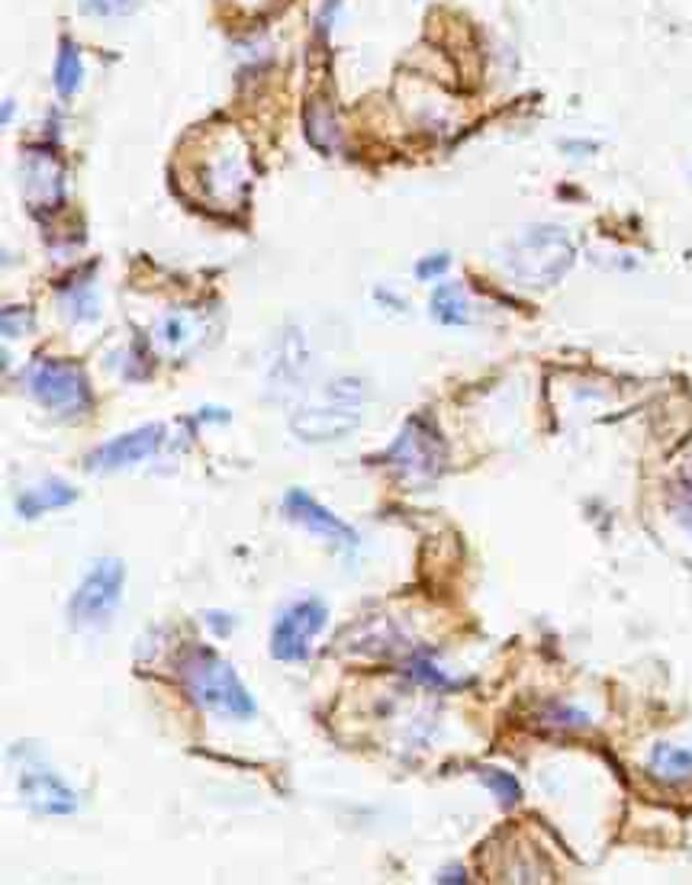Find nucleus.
Returning a JSON list of instances; mask_svg holds the SVG:
<instances>
[{
  "mask_svg": "<svg viewBox=\"0 0 692 885\" xmlns=\"http://www.w3.org/2000/svg\"><path fill=\"white\" fill-rule=\"evenodd\" d=\"M177 680L190 703L203 711L248 721L255 718V699L248 696L245 683L238 680L235 666L210 648H187L177 660Z\"/></svg>",
  "mask_w": 692,
  "mask_h": 885,
  "instance_id": "f257e3e1",
  "label": "nucleus"
},
{
  "mask_svg": "<svg viewBox=\"0 0 692 885\" xmlns=\"http://www.w3.org/2000/svg\"><path fill=\"white\" fill-rule=\"evenodd\" d=\"M165 441V432L162 425H142V428H132L126 435H116L114 441L101 445L91 458H87V468L91 471H119V468H129V464H139L145 458H152Z\"/></svg>",
  "mask_w": 692,
  "mask_h": 885,
  "instance_id": "9d476101",
  "label": "nucleus"
},
{
  "mask_svg": "<svg viewBox=\"0 0 692 885\" xmlns=\"http://www.w3.org/2000/svg\"><path fill=\"white\" fill-rule=\"evenodd\" d=\"M647 769L654 779L680 786V782H692V747H680V744H657L647 757Z\"/></svg>",
  "mask_w": 692,
  "mask_h": 885,
  "instance_id": "ddd939ff",
  "label": "nucleus"
},
{
  "mask_svg": "<svg viewBox=\"0 0 692 885\" xmlns=\"http://www.w3.org/2000/svg\"><path fill=\"white\" fill-rule=\"evenodd\" d=\"M10 117H13V104L7 101V104H3V122H7Z\"/></svg>",
  "mask_w": 692,
  "mask_h": 885,
  "instance_id": "bb28decb",
  "label": "nucleus"
},
{
  "mask_svg": "<svg viewBox=\"0 0 692 885\" xmlns=\"http://www.w3.org/2000/svg\"><path fill=\"white\" fill-rule=\"evenodd\" d=\"M23 384L43 410L64 418H78L94 406V393L84 370L61 357H36L23 370Z\"/></svg>",
  "mask_w": 692,
  "mask_h": 885,
  "instance_id": "39448f33",
  "label": "nucleus"
},
{
  "mask_svg": "<svg viewBox=\"0 0 692 885\" xmlns=\"http://www.w3.org/2000/svg\"><path fill=\"white\" fill-rule=\"evenodd\" d=\"M30 326H33L30 309H20V306H7V309H3V335H7V339L23 335Z\"/></svg>",
  "mask_w": 692,
  "mask_h": 885,
  "instance_id": "4be33fe9",
  "label": "nucleus"
},
{
  "mask_svg": "<svg viewBox=\"0 0 692 885\" xmlns=\"http://www.w3.org/2000/svg\"><path fill=\"white\" fill-rule=\"evenodd\" d=\"M58 299L64 306V312L74 319V322H94L101 316V299H97V291L91 284V278H74L68 284L58 287Z\"/></svg>",
  "mask_w": 692,
  "mask_h": 885,
  "instance_id": "2eb2a0df",
  "label": "nucleus"
},
{
  "mask_svg": "<svg viewBox=\"0 0 692 885\" xmlns=\"http://www.w3.org/2000/svg\"><path fill=\"white\" fill-rule=\"evenodd\" d=\"M74 499H78V489H74L71 483H64V480L52 476V480L36 483V486H26V489L16 496V512H20L23 519H39V516H46V512H52V509L71 506Z\"/></svg>",
  "mask_w": 692,
  "mask_h": 885,
  "instance_id": "9b49d317",
  "label": "nucleus"
},
{
  "mask_svg": "<svg viewBox=\"0 0 692 885\" xmlns=\"http://www.w3.org/2000/svg\"><path fill=\"white\" fill-rule=\"evenodd\" d=\"M81 10L91 16H126L136 10V0H81Z\"/></svg>",
  "mask_w": 692,
  "mask_h": 885,
  "instance_id": "412c9836",
  "label": "nucleus"
},
{
  "mask_svg": "<svg viewBox=\"0 0 692 885\" xmlns=\"http://www.w3.org/2000/svg\"><path fill=\"white\" fill-rule=\"evenodd\" d=\"M23 177H26V197L36 206H52V203L61 200V168H58L52 155L30 152Z\"/></svg>",
  "mask_w": 692,
  "mask_h": 885,
  "instance_id": "f8f14e48",
  "label": "nucleus"
},
{
  "mask_svg": "<svg viewBox=\"0 0 692 885\" xmlns=\"http://www.w3.org/2000/svg\"><path fill=\"white\" fill-rule=\"evenodd\" d=\"M429 306L442 326H467L470 322V299L464 294L461 284H438Z\"/></svg>",
  "mask_w": 692,
  "mask_h": 885,
  "instance_id": "dca6fc26",
  "label": "nucleus"
},
{
  "mask_svg": "<svg viewBox=\"0 0 692 885\" xmlns=\"http://www.w3.org/2000/svg\"><path fill=\"white\" fill-rule=\"evenodd\" d=\"M680 516H683V522L692 529V493H687V503L680 506Z\"/></svg>",
  "mask_w": 692,
  "mask_h": 885,
  "instance_id": "a878e982",
  "label": "nucleus"
},
{
  "mask_svg": "<svg viewBox=\"0 0 692 885\" xmlns=\"http://www.w3.org/2000/svg\"><path fill=\"white\" fill-rule=\"evenodd\" d=\"M16 782H20L23 802L39 815H71V812H78L74 789H68L39 757H26L20 764Z\"/></svg>",
  "mask_w": 692,
  "mask_h": 885,
  "instance_id": "6e6552de",
  "label": "nucleus"
},
{
  "mask_svg": "<svg viewBox=\"0 0 692 885\" xmlns=\"http://www.w3.org/2000/svg\"><path fill=\"white\" fill-rule=\"evenodd\" d=\"M548 721L554 724V728H586L589 724V718L583 715V711H577V708H564L558 706L551 715H548Z\"/></svg>",
  "mask_w": 692,
  "mask_h": 885,
  "instance_id": "b1692460",
  "label": "nucleus"
},
{
  "mask_svg": "<svg viewBox=\"0 0 692 885\" xmlns=\"http://www.w3.org/2000/svg\"><path fill=\"white\" fill-rule=\"evenodd\" d=\"M384 464L403 480L406 486L419 489L435 483L448 464V445L438 425L425 415H412L397 435V441L384 451Z\"/></svg>",
  "mask_w": 692,
  "mask_h": 885,
  "instance_id": "20e7f679",
  "label": "nucleus"
},
{
  "mask_svg": "<svg viewBox=\"0 0 692 885\" xmlns=\"http://www.w3.org/2000/svg\"><path fill=\"white\" fill-rule=\"evenodd\" d=\"M406 676L409 680H415V683H422V686H432V689H455L458 683L455 680H448L429 657H415V660H409V666H406Z\"/></svg>",
  "mask_w": 692,
  "mask_h": 885,
  "instance_id": "aec40b11",
  "label": "nucleus"
},
{
  "mask_svg": "<svg viewBox=\"0 0 692 885\" xmlns=\"http://www.w3.org/2000/svg\"><path fill=\"white\" fill-rule=\"evenodd\" d=\"M122 587H126V567L116 557H104L97 560L87 577L78 583V590L71 592L68 602V618L74 628H97L104 625L116 612L119 599H122Z\"/></svg>",
  "mask_w": 692,
  "mask_h": 885,
  "instance_id": "423d86ee",
  "label": "nucleus"
},
{
  "mask_svg": "<svg viewBox=\"0 0 692 885\" xmlns=\"http://www.w3.org/2000/svg\"><path fill=\"white\" fill-rule=\"evenodd\" d=\"M361 400H364V390L357 380L351 377L332 380L319 397H313L306 406H300L290 415V428L300 441H313V445L339 441L357 428Z\"/></svg>",
  "mask_w": 692,
  "mask_h": 885,
  "instance_id": "7ed1b4c3",
  "label": "nucleus"
},
{
  "mask_svg": "<svg viewBox=\"0 0 692 885\" xmlns=\"http://www.w3.org/2000/svg\"><path fill=\"white\" fill-rule=\"evenodd\" d=\"M155 335H159V342H162L168 352L184 354L187 349H193V345L200 342L203 326H200V316H197V312H177V309H174V312L159 319Z\"/></svg>",
  "mask_w": 692,
  "mask_h": 885,
  "instance_id": "4468645a",
  "label": "nucleus"
},
{
  "mask_svg": "<svg viewBox=\"0 0 692 885\" xmlns=\"http://www.w3.org/2000/svg\"><path fill=\"white\" fill-rule=\"evenodd\" d=\"M284 516L290 522H296L300 529H306L309 534L342 547V551H354L357 547V531L351 529L348 522H342L336 512H329L326 506H319L306 489H288L284 493Z\"/></svg>",
  "mask_w": 692,
  "mask_h": 885,
  "instance_id": "1a4fd4ad",
  "label": "nucleus"
},
{
  "mask_svg": "<svg viewBox=\"0 0 692 885\" xmlns=\"http://www.w3.org/2000/svg\"><path fill=\"white\" fill-rule=\"evenodd\" d=\"M81 78H84V61H81V49L71 43V39H61L56 56V71H52V81H56V91L61 97H71L78 87H81Z\"/></svg>",
  "mask_w": 692,
  "mask_h": 885,
  "instance_id": "a211bd4d",
  "label": "nucleus"
},
{
  "mask_svg": "<svg viewBox=\"0 0 692 885\" xmlns=\"http://www.w3.org/2000/svg\"><path fill=\"white\" fill-rule=\"evenodd\" d=\"M467 876H464L461 866H451V870H445L442 876H438V883H464Z\"/></svg>",
  "mask_w": 692,
  "mask_h": 885,
  "instance_id": "393cba45",
  "label": "nucleus"
},
{
  "mask_svg": "<svg viewBox=\"0 0 692 885\" xmlns=\"http://www.w3.org/2000/svg\"><path fill=\"white\" fill-rule=\"evenodd\" d=\"M448 264H451L448 251L429 255V258H422V261L415 264V278H419V281H435V278H442V274L448 271Z\"/></svg>",
  "mask_w": 692,
  "mask_h": 885,
  "instance_id": "5701e85b",
  "label": "nucleus"
},
{
  "mask_svg": "<svg viewBox=\"0 0 692 885\" xmlns=\"http://www.w3.org/2000/svg\"><path fill=\"white\" fill-rule=\"evenodd\" d=\"M326 618L329 609L322 599L306 595L300 602H290L271 628V657L281 663H303L313 653L319 632L326 628Z\"/></svg>",
  "mask_w": 692,
  "mask_h": 885,
  "instance_id": "0eeeda50",
  "label": "nucleus"
},
{
  "mask_svg": "<svg viewBox=\"0 0 692 885\" xmlns=\"http://www.w3.org/2000/svg\"><path fill=\"white\" fill-rule=\"evenodd\" d=\"M477 769V776H480V782L500 799V805H516L521 799V786L519 779L513 776V772H506V769H496V767H473Z\"/></svg>",
  "mask_w": 692,
  "mask_h": 885,
  "instance_id": "6ab92c4d",
  "label": "nucleus"
},
{
  "mask_svg": "<svg viewBox=\"0 0 692 885\" xmlns=\"http://www.w3.org/2000/svg\"><path fill=\"white\" fill-rule=\"evenodd\" d=\"M306 139L319 149V152H336L342 135H339V122H336V114L326 107V104H313L306 110Z\"/></svg>",
  "mask_w": 692,
  "mask_h": 885,
  "instance_id": "f3484780",
  "label": "nucleus"
},
{
  "mask_svg": "<svg viewBox=\"0 0 692 885\" xmlns=\"http://www.w3.org/2000/svg\"><path fill=\"white\" fill-rule=\"evenodd\" d=\"M577 248L567 229L531 226L509 241L506 271L519 278L525 287H551L574 268Z\"/></svg>",
  "mask_w": 692,
  "mask_h": 885,
  "instance_id": "f03ea898",
  "label": "nucleus"
}]
</instances>
